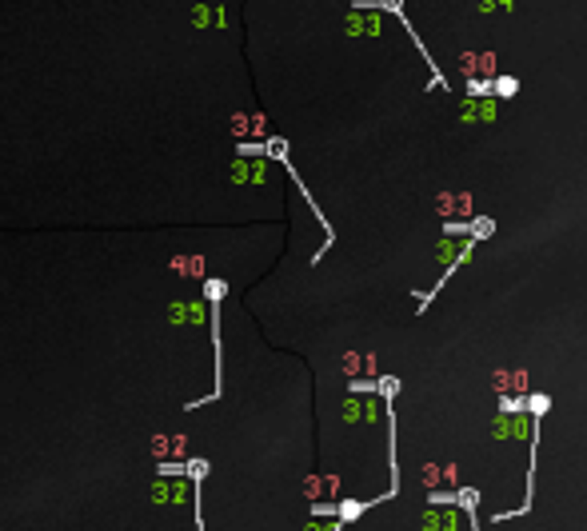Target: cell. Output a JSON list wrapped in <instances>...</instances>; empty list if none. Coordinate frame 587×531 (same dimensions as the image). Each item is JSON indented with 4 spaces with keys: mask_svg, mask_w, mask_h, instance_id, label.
<instances>
[{
    "mask_svg": "<svg viewBox=\"0 0 587 531\" xmlns=\"http://www.w3.org/2000/svg\"><path fill=\"white\" fill-rule=\"evenodd\" d=\"M460 72H464V80H472V92H488L491 76H496V56L491 52H464Z\"/></svg>",
    "mask_w": 587,
    "mask_h": 531,
    "instance_id": "cell-1",
    "label": "cell"
},
{
    "mask_svg": "<svg viewBox=\"0 0 587 531\" xmlns=\"http://www.w3.org/2000/svg\"><path fill=\"white\" fill-rule=\"evenodd\" d=\"M419 480H424V487L440 492V487L460 483V471H455V463H419Z\"/></svg>",
    "mask_w": 587,
    "mask_h": 531,
    "instance_id": "cell-2",
    "label": "cell"
},
{
    "mask_svg": "<svg viewBox=\"0 0 587 531\" xmlns=\"http://www.w3.org/2000/svg\"><path fill=\"white\" fill-rule=\"evenodd\" d=\"M491 435H496V440H524L527 420L519 411H503V416H496V423H491Z\"/></svg>",
    "mask_w": 587,
    "mask_h": 531,
    "instance_id": "cell-3",
    "label": "cell"
},
{
    "mask_svg": "<svg viewBox=\"0 0 587 531\" xmlns=\"http://www.w3.org/2000/svg\"><path fill=\"white\" fill-rule=\"evenodd\" d=\"M491 388H496L500 395H507V392L524 395V392H527V371H519V368H500L496 376H491Z\"/></svg>",
    "mask_w": 587,
    "mask_h": 531,
    "instance_id": "cell-4",
    "label": "cell"
},
{
    "mask_svg": "<svg viewBox=\"0 0 587 531\" xmlns=\"http://www.w3.org/2000/svg\"><path fill=\"white\" fill-rule=\"evenodd\" d=\"M424 531H460V516L452 507H428L424 511Z\"/></svg>",
    "mask_w": 587,
    "mask_h": 531,
    "instance_id": "cell-5",
    "label": "cell"
},
{
    "mask_svg": "<svg viewBox=\"0 0 587 531\" xmlns=\"http://www.w3.org/2000/svg\"><path fill=\"white\" fill-rule=\"evenodd\" d=\"M460 120H496V100H467Z\"/></svg>",
    "mask_w": 587,
    "mask_h": 531,
    "instance_id": "cell-6",
    "label": "cell"
},
{
    "mask_svg": "<svg viewBox=\"0 0 587 531\" xmlns=\"http://www.w3.org/2000/svg\"><path fill=\"white\" fill-rule=\"evenodd\" d=\"M467 252V240H443L440 244V264H452L455 256H464Z\"/></svg>",
    "mask_w": 587,
    "mask_h": 531,
    "instance_id": "cell-7",
    "label": "cell"
},
{
    "mask_svg": "<svg viewBox=\"0 0 587 531\" xmlns=\"http://www.w3.org/2000/svg\"><path fill=\"white\" fill-rule=\"evenodd\" d=\"M352 32H379V16H372V13L352 16Z\"/></svg>",
    "mask_w": 587,
    "mask_h": 531,
    "instance_id": "cell-8",
    "label": "cell"
},
{
    "mask_svg": "<svg viewBox=\"0 0 587 531\" xmlns=\"http://www.w3.org/2000/svg\"><path fill=\"white\" fill-rule=\"evenodd\" d=\"M440 204H443V212L452 216V212H460L455 204H467V196H452V192H440Z\"/></svg>",
    "mask_w": 587,
    "mask_h": 531,
    "instance_id": "cell-9",
    "label": "cell"
}]
</instances>
